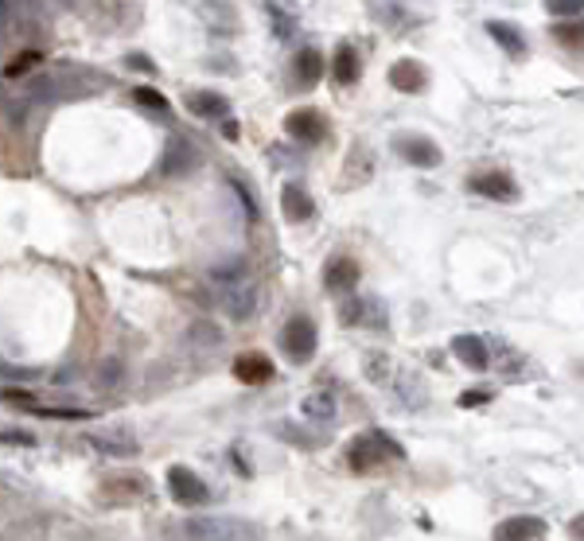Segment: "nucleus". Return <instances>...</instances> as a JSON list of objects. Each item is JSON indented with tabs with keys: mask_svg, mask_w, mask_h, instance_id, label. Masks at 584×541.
Wrapping results in <instances>:
<instances>
[{
	"mask_svg": "<svg viewBox=\"0 0 584 541\" xmlns=\"http://www.w3.org/2000/svg\"><path fill=\"white\" fill-rule=\"evenodd\" d=\"M487 36H491L506 55H514V59L526 55V36L514 24H506V20H487Z\"/></svg>",
	"mask_w": 584,
	"mask_h": 541,
	"instance_id": "nucleus-16",
	"label": "nucleus"
},
{
	"mask_svg": "<svg viewBox=\"0 0 584 541\" xmlns=\"http://www.w3.org/2000/svg\"><path fill=\"white\" fill-rule=\"evenodd\" d=\"M199 164H203V152H199V148L191 144L187 136H179V141L168 144V152H164V176H187V172H195Z\"/></svg>",
	"mask_w": 584,
	"mask_h": 541,
	"instance_id": "nucleus-9",
	"label": "nucleus"
},
{
	"mask_svg": "<svg viewBox=\"0 0 584 541\" xmlns=\"http://www.w3.org/2000/svg\"><path fill=\"white\" fill-rule=\"evenodd\" d=\"M467 187H472L475 195H483V199H495V203H514L518 199V187L506 172H475L472 179H467Z\"/></svg>",
	"mask_w": 584,
	"mask_h": 541,
	"instance_id": "nucleus-7",
	"label": "nucleus"
},
{
	"mask_svg": "<svg viewBox=\"0 0 584 541\" xmlns=\"http://www.w3.org/2000/svg\"><path fill=\"white\" fill-rule=\"evenodd\" d=\"M246 273H250L246 253H230V258H222V261L210 265V281H215V284H238Z\"/></svg>",
	"mask_w": 584,
	"mask_h": 541,
	"instance_id": "nucleus-19",
	"label": "nucleus"
},
{
	"mask_svg": "<svg viewBox=\"0 0 584 541\" xmlns=\"http://www.w3.org/2000/svg\"><path fill=\"white\" fill-rule=\"evenodd\" d=\"M339 320H343L347 327H374V332H386L390 327V307L374 292H366V296L350 292L343 300V307H339Z\"/></svg>",
	"mask_w": 584,
	"mask_h": 541,
	"instance_id": "nucleus-1",
	"label": "nucleus"
},
{
	"mask_svg": "<svg viewBox=\"0 0 584 541\" xmlns=\"http://www.w3.org/2000/svg\"><path fill=\"white\" fill-rule=\"evenodd\" d=\"M55 4H74V0H55Z\"/></svg>",
	"mask_w": 584,
	"mask_h": 541,
	"instance_id": "nucleus-43",
	"label": "nucleus"
},
{
	"mask_svg": "<svg viewBox=\"0 0 584 541\" xmlns=\"http://www.w3.org/2000/svg\"><path fill=\"white\" fill-rule=\"evenodd\" d=\"M187 110L199 113V118H226L230 113V102L222 94H210V90H199L187 98Z\"/></svg>",
	"mask_w": 584,
	"mask_h": 541,
	"instance_id": "nucleus-21",
	"label": "nucleus"
},
{
	"mask_svg": "<svg viewBox=\"0 0 584 541\" xmlns=\"http://www.w3.org/2000/svg\"><path fill=\"white\" fill-rule=\"evenodd\" d=\"M133 98L141 102V105H148V110H156V113H168V98L160 90H148V86H141V90H133Z\"/></svg>",
	"mask_w": 584,
	"mask_h": 541,
	"instance_id": "nucleus-31",
	"label": "nucleus"
},
{
	"mask_svg": "<svg viewBox=\"0 0 584 541\" xmlns=\"http://www.w3.org/2000/svg\"><path fill=\"white\" fill-rule=\"evenodd\" d=\"M320 74H324V55L316 47H308V51L296 55V86L312 90L316 82H320Z\"/></svg>",
	"mask_w": 584,
	"mask_h": 541,
	"instance_id": "nucleus-20",
	"label": "nucleus"
},
{
	"mask_svg": "<svg viewBox=\"0 0 584 541\" xmlns=\"http://www.w3.org/2000/svg\"><path fill=\"white\" fill-rule=\"evenodd\" d=\"M269 24L277 28V36H281V39H289V36H292V20L284 16V12H281L277 4H269Z\"/></svg>",
	"mask_w": 584,
	"mask_h": 541,
	"instance_id": "nucleus-34",
	"label": "nucleus"
},
{
	"mask_svg": "<svg viewBox=\"0 0 584 541\" xmlns=\"http://www.w3.org/2000/svg\"><path fill=\"white\" fill-rule=\"evenodd\" d=\"M487 351H491V347H487ZM491 363H498L503 370H518V355L511 351V347H498V343H495V351H491Z\"/></svg>",
	"mask_w": 584,
	"mask_h": 541,
	"instance_id": "nucleus-35",
	"label": "nucleus"
},
{
	"mask_svg": "<svg viewBox=\"0 0 584 541\" xmlns=\"http://www.w3.org/2000/svg\"><path fill=\"white\" fill-rule=\"evenodd\" d=\"M366 370L378 378V386H390V363H386L382 355H370V358H366Z\"/></svg>",
	"mask_w": 584,
	"mask_h": 541,
	"instance_id": "nucleus-33",
	"label": "nucleus"
},
{
	"mask_svg": "<svg viewBox=\"0 0 584 541\" xmlns=\"http://www.w3.org/2000/svg\"><path fill=\"white\" fill-rule=\"evenodd\" d=\"M332 74H335V82H343V86H350V82L358 78V55H355V47H350V44H343L335 51Z\"/></svg>",
	"mask_w": 584,
	"mask_h": 541,
	"instance_id": "nucleus-24",
	"label": "nucleus"
},
{
	"mask_svg": "<svg viewBox=\"0 0 584 541\" xmlns=\"http://www.w3.org/2000/svg\"><path fill=\"white\" fill-rule=\"evenodd\" d=\"M258 307H261V284H226V292H222V312L230 316V320H238V324H246L258 316Z\"/></svg>",
	"mask_w": 584,
	"mask_h": 541,
	"instance_id": "nucleus-4",
	"label": "nucleus"
},
{
	"mask_svg": "<svg viewBox=\"0 0 584 541\" xmlns=\"http://www.w3.org/2000/svg\"><path fill=\"white\" fill-rule=\"evenodd\" d=\"M460 401H464V406H483V401H487V394H480V389H472V394H464Z\"/></svg>",
	"mask_w": 584,
	"mask_h": 541,
	"instance_id": "nucleus-39",
	"label": "nucleus"
},
{
	"mask_svg": "<svg viewBox=\"0 0 584 541\" xmlns=\"http://www.w3.org/2000/svg\"><path fill=\"white\" fill-rule=\"evenodd\" d=\"M394 152L401 156L406 164H413V168H440V148L429 141V136H398L394 141Z\"/></svg>",
	"mask_w": 584,
	"mask_h": 541,
	"instance_id": "nucleus-6",
	"label": "nucleus"
},
{
	"mask_svg": "<svg viewBox=\"0 0 584 541\" xmlns=\"http://www.w3.org/2000/svg\"><path fill=\"white\" fill-rule=\"evenodd\" d=\"M390 86L401 90V94H421L424 90V67L413 59H401L390 67Z\"/></svg>",
	"mask_w": 584,
	"mask_h": 541,
	"instance_id": "nucleus-15",
	"label": "nucleus"
},
{
	"mask_svg": "<svg viewBox=\"0 0 584 541\" xmlns=\"http://www.w3.org/2000/svg\"><path fill=\"white\" fill-rule=\"evenodd\" d=\"M125 378V363L121 358H102V366H98V374H94V381H98L102 389H110L117 386V381Z\"/></svg>",
	"mask_w": 584,
	"mask_h": 541,
	"instance_id": "nucleus-28",
	"label": "nucleus"
},
{
	"mask_svg": "<svg viewBox=\"0 0 584 541\" xmlns=\"http://www.w3.org/2000/svg\"><path fill=\"white\" fill-rule=\"evenodd\" d=\"M222 136H226V141H238V125H234V121H222Z\"/></svg>",
	"mask_w": 584,
	"mask_h": 541,
	"instance_id": "nucleus-40",
	"label": "nucleus"
},
{
	"mask_svg": "<svg viewBox=\"0 0 584 541\" xmlns=\"http://www.w3.org/2000/svg\"><path fill=\"white\" fill-rule=\"evenodd\" d=\"M324 289L332 296H350L358 289V265L350 258H332L324 269Z\"/></svg>",
	"mask_w": 584,
	"mask_h": 541,
	"instance_id": "nucleus-8",
	"label": "nucleus"
},
{
	"mask_svg": "<svg viewBox=\"0 0 584 541\" xmlns=\"http://www.w3.org/2000/svg\"><path fill=\"white\" fill-rule=\"evenodd\" d=\"M554 39H561L565 47H584V20L572 16V20H565V24H557Z\"/></svg>",
	"mask_w": 584,
	"mask_h": 541,
	"instance_id": "nucleus-27",
	"label": "nucleus"
},
{
	"mask_svg": "<svg viewBox=\"0 0 584 541\" xmlns=\"http://www.w3.org/2000/svg\"><path fill=\"white\" fill-rule=\"evenodd\" d=\"M187 343H191V347H218V343H222V332H218V327L210 324V320H199V324L187 332Z\"/></svg>",
	"mask_w": 584,
	"mask_h": 541,
	"instance_id": "nucleus-26",
	"label": "nucleus"
},
{
	"mask_svg": "<svg viewBox=\"0 0 584 541\" xmlns=\"http://www.w3.org/2000/svg\"><path fill=\"white\" fill-rule=\"evenodd\" d=\"M572 534L584 537V514H580V518H572Z\"/></svg>",
	"mask_w": 584,
	"mask_h": 541,
	"instance_id": "nucleus-41",
	"label": "nucleus"
},
{
	"mask_svg": "<svg viewBox=\"0 0 584 541\" xmlns=\"http://www.w3.org/2000/svg\"><path fill=\"white\" fill-rule=\"evenodd\" d=\"M281 210H284V218L289 222H304V218H312V199H308V191L304 187H296V184H289L281 191Z\"/></svg>",
	"mask_w": 584,
	"mask_h": 541,
	"instance_id": "nucleus-18",
	"label": "nucleus"
},
{
	"mask_svg": "<svg viewBox=\"0 0 584 541\" xmlns=\"http://www.w3.org/2000/svg\"><path fill=\"white\" fill-rule=\"evenodd\" d=\"M546 12H549V16H557V20L584 16V0H546Z\"/></svg>",
	"mask_w": 584,
	"mask_h": 541,
	"instance_id": "nucleus-29",
	"label": "nucleus"
},
{
	"mask_svg": "<svg viewBox=\"0 0 584 541\" xmlns=\"http://www.w3.org/2000/svg\"><path fill=\"white\" fill-rule=\"evenodd\" d=\"M234 374H238V381H246V386H261V381L273 378V366H269V358L250 355V358H238V363H234Z\"/></svg>",
	"mask_w": 584,
	"mask_h": 541,
	"instance_id": "nucleus-22",
	"label": "nucleus"
},
{
	"mask_svg": "<svg viewBox=\"0 0 584 541\" xmlns=\"http://www.w3.org/2000/svg\"><path fill=\"white\" fill-rule=\"evenodd\" d=\"M8 16V0H0V20H4Z\"/></svg>",
	"mask_w": 584,
	"mask_h": 541,
	"instance_id": "nucleus-42",
	"label": "nucleus"
},
{
	"mask_svg": "<svg viewBox=\"0 0 584 541\" xmlns=\"http://www.w3.org/2000/svg\"><path fill=\"white\" fill-rule=\"evenodd\" d=\"M300 417L312 424H332L339 417V398L332 389H312V394H304V401H300Z\"/></svg>",
	"mask_w": 584,
	"mask_h": 541,
	"instance_id": "nucleus-10",
	"label": "nucleus"
},
{
	"mask_svg": "<svg viewBox=\"0 0 584 541\" xmlns=\"http://www.w3.org/2000/svg\"><path fill=\"white\" fill-rule=\"evenodd\" d=\"M62 98H70V90L62 86L55 74H39V78L28 82V102H36V105H55V102H62Z\"/></svg>",
	"mask_w": 584,
	"mask_h": 541,
	"instance_id": "nucleus-17",
	"label": "nucleus"
},
{
	"mask_svg": "<svg viewBox=\"0 0 584 541\" xmlns=\"http://www.w3.org/2000/svg\"><path fill=\"white\" fill-rule=\"evenodd\" d=\"M452 355L460 358L467 370H487L491 366V351H487V343L480 335H456L452 339Z\"/></svg>",
	"mask_w": 584,
	"mask_h": 541,
	"instance_id": "nucleus-13",
	"label": "nucleus"
},
{
	"mask_svg": "<svg viewBox=\"0 0 584 541\" xmlns=\"http://www.w3.org/2000/svg\"><path fill=\"white\" fill-rule=\"evenodd\" d=\"M187 537H258V526L253 522H242V518H187L184 526Z\"/></svg>",
	"mask_w": 584,
	"mask_h": 541,
	"instance_id": "nucleus-3",
	"label": "nucleus"
},
{
	"mask_svg": "<svg viewBox=\"0 0 584 541\" xmlns=\"http://www.w3.org/2000/svg\"><path fill=\"white\" fill-rule=\"evenodd\" d=\"M0 444H12V448H28V444H36V437L24 429H0Z\"/></svg>",
	"mask_w": 584,
	"mask_h": 541,
	"instance_id": "nucleus-32",
	"label": "nucleus"
},
{
	"mask_svg": "<svg viewBox=\"0 0 584 541\" xmlns=\"http://www.w3.org/2000/svg\"><path fill=\"white\" fill-rule=\"evenodd\" d=\"M203 20L210 28H218V31H234V8L222 4V0H207V4H203Z\"/></svg>",
	"mask_w": 584,
	"mask_h": 541,
	"instance_id": "nucleus-25",
	"label": "nucleus"
},
{
	"mask_svg": "<svg viewBox=\"0 0 584 541\" xmlns=\"http://www.w3.org/2000/svg\"><path fill=\"white\" fill-rule=\"evenodd\" d=\"M82 444H94V448L105 452V455H136L133 437H105V432H90Z\"/></svg>",
	"mask_w": 584,
	"mask_h": 541,
	"instance_id": "nucleus-23",
	"label": "nucleus"
},
{
	"mask_svg": "<svg viewBox=\"0 0 584 541\" xmlns=\"http://www.w3.org/2000/svg\"><path fill=\"white\" fill-rule=\"evenodd\" d=\"M284 129L292 133V141L316 144V141H324V133H327V121H324L320 113H316V110H296V113H289V121H284Z\"/></svg>",
	"mask_w": 584,
	"mask_h": 541,
	"instance_id": "nucleus-12",
	"label": "nucleus"
},
{
	"mask_svg": "<svg viewBox=\"0 0 584 541\" xmlns=\"http://www.w3.org/2000/svg\"><path fill=\"white\" fill-rule=\"evenodd\" d=\"M390 455H398L401 460V448L390 437H382V432H374V437H358L355 448H350V468L366 471V468H374V463L390 460Z\"/></svg>",
	"mask_w": 584,
	"mask_h": 541,
	"instance_id": "nucleus-5",
	"label": "nucleus"
},
{
	"mask_svg": "<svg viewBox=\"0 0 584 541\" xmlns=\"http://www.w3.org/2000/svg\"><path fill=\"white\" fill-rule=\"evenodd\" d=\"M316 347H320V335H316V324L308 320V316H292L289 324H284V332H281V351L289 363H312V355H316Z\"/></svg>",
	"mask_w": 584,
	"mask_h": 541,
	"instance_id": "nucleus-2",
	"label": "nucleus"
},
{
	"mask_svg": "<svg viewBox=\"0 0 584 541\" xmlns=\"http://www.w3.org/2000/svg\"><path fill=\"white\" fill-rule=\"evenodd\" d=\"M168 491H172V498H179V503H207V483L199 480L195 471L187 468H172L168 471Z\"/></svg>",
	"mask_w": 584,
	"mask_h": 541,
	"instance_id": "nucleus-11",
	"label": "nucleus"
},
{
	"mask_svg": "<svg viewBox=\"0 0 584 541\" xmlns=\"http://www.w3.org/2000/svg\"><path fill=\"white\" fill-rule=\"evenodd\" d=\"M277 437L292 440L296 448H316V444H320V437H312V432H296L292 424H277Z\"/></svg>",
	"mask_w": 584,
	"mask_h": 541,
	"instance_id": "nucleus-30",
	"label": "nucleus"
},
{
	"mask_svg": "<svg viewBox=\"0 0 584 541\" xmlns=\"http://www.w3.org/2000/svg\"><path fill=\"white\" fill-rule=\"evenodd\" d=\"M39 417H59V421H78V417H90L86 409H39Z\"/></svg>",
	"mask_w": 584,
	"mask_h": 541,
	"instance_id": "nucleus-36",
	"label": "nucleus"
},
{
	"mask_svg": "<svg viewBox=\"0 0 584 541\" xmlns=\"http://www.w3.org/2000/svg\"><path fill=\"white\" fill-rule=\"evenodd\" d=\"M495 537H503V541H518V537L534 541V537H546V522L534 518V514H518V518H506V522H498Z\"/></svg>",
	"mask_w": 584,
	"mask_h": 541,
	"instance_id": "nucleus-14",
	"label": "nucleus"
},
{
	"mask_svg": "<svg viewBox=\"0 0 584 541\" xmlns=\"http://www.w3.org/2000/svg\"><path fill=\"white\" fill-rule=\"evenodd\" d=\"M31 62H36V55H28V59H16L12 67H8V74H12V78H16V74H24V67H31Z\"/></svg>",
	"mask_w": 584,
	"mask_h": 541,
	"instance_id": "nucleus-37",
	"label": "nucleus"
},
{
	"mask_svg": "<svg viewBox=\"0 0 584 541\" xmlns=\"http://www.w3.org/2000/svg\"><path fill=\"white\" fill-rule=\"evenodd\" d=\"M125 62H129V67H141V70H156V67H152V59H144V55H129Z\"/></svg>",
	"mask_w": 584,
	"mask_h": 541,
	"instance_id": "nucleus-38",
	"label": "nucleus"
}]
</instances>
